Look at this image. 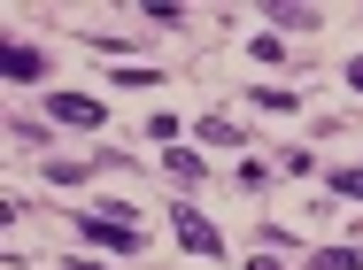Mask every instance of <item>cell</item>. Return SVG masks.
Returning a JSON list of instances; mask_svg holds the SVG:
<instances>
[{
  "label": "cell",
  "instance_id": "cell-1",
  "mask_svg": "<svg viewBox=\"0 0 363 270\" xmlns=\"http://www.w3.org/2000/svg\"><path fill=\"white\" fill-rule=\"evenodd\" d=\"M70 224L85 232V240H93V247H116V255H132V247L147 240L132 208H85V216H70Z\"/></svg>",
  "mask_w": 363,
  "mask_h": 270
},
{
  "label": "cell",
  "instance_id": "cell-2",
  "mask_svg": "<svg viewBox=\"0 0 363 270\" xmlns=\"http://www.w3.org/2000/svg\"><path fill=\"white\" fill-rule=\"evenodd\" d=\"M47 116H55V124H70V132H101V124H108V108H101L93 93H55V101H47Z\"/></svg>",
  "mask_w": 363,
  "mask_h": 270
},
{
  "label": "cell",
  "instance_id": "cell-3",
  "mask_svg": "<svg viewBox=\"0 0 363 270\" xmlns=\"http://www.w3.org/2000/svg\"><path fill=\"white\" fill-rule=\"evenodd\" d=\"M170 224H178V247H194V255H224V232L201 216V208H170Z\"/></svg>",
  "mask_w": 363,
  "mask_h": 270
},
{
  "label": "cell",
  "instance_id": "cell-4",
  "mask_svg": "<svg viewBox=\"0 0 363 270\" xmlns=\"http://www.w3.org/2000/svg\"><path fill=\"white\" fill-rule=\"evenodd\" d=\"M0 69H8V85H31V77H39V47H8V55H0Z\"/></svg>",
  "mask_w": 363,
  "mask_h": 270
},
{
  "label": "cell",
  "instance_id": "cell-5",
  "mask_svg": "<svg viewBox=\"0 0 363 270\" xmlns=\"http://www.w3.org/2000/svg\"><path fill=\"white\" fill-rule=\"evenodd\" d=\"M309 270H363V247H325V255H309Z\"/></svg>",
  "mask_w": 363,
  "mask_h": 270
},
{
  "label": "cell",
  "instance_id": "cell-6",
  "mask_svg": "<svg viewBox=\"0 0 363 270\" xmlns=\"http://www.w3.org/2000/svg\"><path fill=\"white\" fill-rule=\"evenodd\" d=\"M271 23H279V31H317V8H286V0H279Z\"/></svg>",
  "mask_w": 363,
  "mask_h": 270
},
{
  "label": "cell",
  "instance_id": "cell-7",
  "mask_svg": "<svg viewBox=\"0 0 363 270\" xmlns=\"http://www.w3.org/2000/svg\"><path fill=\"white\" fill-rule=\"evenodd\" d=\"M201 170H209V162H201L194 147H170V178H201Z\"/></svg>",
  "mask_w": 363,
  "mask_h": 270
},
{
  "label": "cell",
  "instance_id": "cell-8",
  "mask_svg": "<svg viewBox=\"0 0 363 270\" xmlns=\"http://www.w3.org/2000/svg\"><path fill=\"white\" fill-rule=\"evenodd\" d=\"M247 101H255V108H271V116H286V108H294V93H279V85H255Z\"/></svg>",
  "mask_w": 363,
  "mask_h": 270
},
{
  "label": "cell",
  "instance_id": "cell-9",
  "mask_svg": "<svg viewBox=\"0 0 363 270\" xmlns=\"http://www.w3.org/2000/svg\"><path fill=\"white\" fill-rule=\"evenodd\" d=\"M333 193H348V201H363V170H333Z\"/></svg>",
  "mask_w": 363,
  "mask_h": 270
},
{
  "label": "cell",
  "instance_id": "cell-10",
  "mask_svg": "<svg viewBox=\"0 0 363 270\" xmlns=\"http://www.w3.org/2000/svg\"><path fill=\"white\" fill-rule=\"evenodd\" d=\"M62 270H108V263H85V255H70V263H62Z\"/></svg>",
  "mask_w": 363,
  "mask_h": 270
},
{
  "label": "cell",
  "instance_id": "cell-11",
  "mask_svg": "<svg viewBox=\"0 0 363 270\" xmlns=\"http://www.w3.org/2000/svg\"><path fill=\"white\" fill-rule=\"evenodd\" d=\"M348 85H356V93H363V55H356V69H348Z\"/></svg>",
  "mask_w": 363,
  "mask_h": 270
},
{
  "label": "cell",
  "instance_id": "cell-12",
  "mask_svg": "<svg viewBox=\"0 0 363 270\" xmlns=\"http://www.w3.org/2000/svg\"><path fill=\"white\" fill-rule=\"evenodd\" d=\"M247 270H279V263H271V255H255V263H247Z\"/></svg>",
  "mask_w": 363,
  "mask_h": 270
}]
</instances>
